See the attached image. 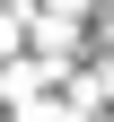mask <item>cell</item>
Masks as SVG:
<instances>
[{"label": "cell", "instance_id": "6da1fadb", "mask_svg": "<svg viewBox=\"0 0 114 122\" xmlns=\"http://www.w3.org/2000/svg\"><path fill=\"white\" fill-rule=\"evenodd\" d=\"M0 52H18V26H9V18H0Z\"/></svg>", "mask_w": 114, "mask_h": 122}, {"label": "cell", "instance_id": "7a4b0ae2", "mask_svg": "<svg viewBox=\"0 0 114 122\" xmlns=\"http://www.w3.org/2000/svg\"><path fill=\"white\" fill-rule=\"evenodd\" d=\"M53 9H61V18H79V9H88V0H53Z\"/></svg>", "mask_w": 114, "mask_h": 122}]
</instances>
